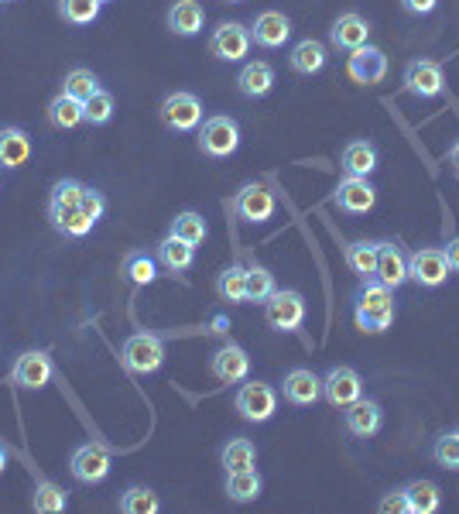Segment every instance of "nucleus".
<instances>
[{"instance_id":"obj_40","label":"nucleus","mask_w":459,"mask_h":514,"mask_svg":"<svg viewBox=\"0 0 459 514\" xmlns=\"http://www.w3.org/2000/svg\"><path fill=\"white\" fill-rule=\"evenodd\" d=\"M100 11H103L100 0H59V14L69 24H76V28H86V24H93L96 18H100Z\"/></svg>"},{"instance_id":"obj_9","label":"nucleus","mask_w":459,"mask_h":514,"mask_svg":"<svg viewBox=\"0 0 459 514\" xmlns=\"http://www.w3.org/2000/svg\"><path fill=\"white\" fill-rule=\"evenodd\" d=\"M401 86H405V93L418 96V100H439L446 93V72L432 59H412L405 72H401Z\"/></svg>"},{"instance_id":"obj_33","label":"nucleus","mask_w":459,"mask_h":514,"mask_svg":"<svg viewBox=\"0 0 459 514\" xmlns=\"http://www.w3.org/2000/svg\"><path fill=\"white\" fill-rule=\"evenodd\" d=\"M220 463L227 473L251 470L257 463V446L247 436H233V439H227V446L220 449Z\"/></svg>"},{"instance_id":"obj_45","label":"nucleus","mask_w":459,"mask_h":514,"mask_svg":"<svg viewBox=\"0 0 459 514\" xmlns=\"http://www.w3.org/2000/svg\"><path fill=\"white\" fill-rule=\"evenodd\" d=\"M401 7H405L408 14H415V18H425V14L436 11L439 0H401Z\"/></svg>"},{"instance_id":"obj_29","label":"nucleus","mask_w":459,"mask_h":514,"mask_svg":"<svg viewBox=\"0 0 459 514\" xmlns=\"http://www.w3.org/2000/svg\"><path fill=\"white\" fill-rule=\"evenodd\" d=\"M83 120H86V107H83V100H76V96L59 93L52 103H48V124H52L55 131H72V127H79Z\"/></svg>"},{"instance_id":"obj_32","label":"nucleus","mask_w":459,"mask_h":514,"mask_svg":"<svg viewBox=\"0 0 459 514\" xmlns=\"http://www.w3.org/2000/svg\"><path fill=\"white\" fill-rule=\"evenodd\" d=\"M343 254L360 281H370L377 275V240H353V244H346Z\"/></svg>"},{"instance_id":"obj_49","label":"nucleus","mask_w":459,"mask_h":514,"mask_svg":"<svg viewBox=\"0 0 459 514\" xmlns=\"http://www.w3.org/2000/svg\"><path fill=\"white\" fill-rule=\"evenodd\" d=\"M4 470H7V449L0 446V477H4Z\"/></svg>"},{"instance_id":"obj_23","label":"nucleus","mask_w":459,"mask_h":514,"mask_svg":"<svg viewBox=\"0 0 459 514\" xmlns=\"http://www.w3.org/2000/svg\"><path fill=\"white\" fill-rule=\"evenodd\" d=\"M329 42L336 48H343V52H353V48H364L370 42V24L367 18H360V14L346 11L340 18L333 21V28H329Z\"/></svg>"},{"instance_id":"obj_5","label":"nucleus","mask_w":459,"mask_h":514,"mask_svg":"<svg viewBox=\"0 0 459 514\" xmlns=\"http://www.w3.org/2000/svg\"><path fill=\"white\" fill-rule=\"evenodd\" d=\"M199 151L209 158H230L240 151V124L227 114H213L199 124Z\"/></svg>"},{"instance_id":"obj_1","label":"nucleus","mask_w":459,"mask_h":514,"mask_svg":"<svg viewBox=\"0 0 459 514\" xmlns=\"http://www.w3.org/2000/svg\"><path fill=\"white\" fill-rule=\"evenodd\" d=\"M83 192H86V186L79 179H59L52 186V196H48V220H52V227L69 240L90 237L96 227V220L83 206Z\"/></svg>"},{"instance_id":"obj_20","label":"nucleus","mask_w":459,"mask_h":514,"mask_svg":"<svg viewBox=\"0 0 459 514\" xmlns=\"http://www.w3.org/2000/svg\"><path fill=\"white\" fill-rule=\"evenodd\" d=\"M292 18L281 11H261L251 21V38L261 48H285V42L292 38Z\"/></svg>"},{"instance_id":"obj_36","label":"nucleus","mask_w":459,"mask_h":514,"mask_svg":"<svg viewBox=\"0 0 459 514\" xmlns=\"http://www.w3.org/2000/svg\"><path fill=\"white\" fill-rule=\"evenodd\" d=\"M117 508L124 514H158L161 511V497L144 484H131L124 494H120Z\"/></svg>"},{"instance_id":"obj_48","label":"nucleus","mask_w":459,"mask_h":514,"mask_svg":"<svg viewBox=\"0 0 459 514\" xmlns=\"http://www.w3.org/2000/svg\"><path fill=\"white\" fill-rule=\"evenodd\" d=\"M223 329H227V319L216 316V319H213V333H223Z\"/></svg>"},{"instance_id":"obj_2","label":"nucleus","mask_w":459,"mask_h":514,"mask_svg":"<svg viewBox=\"0 0 459 514\" xmlns=\"http://www.w3.org/2000/svg\"><path fill=\"white\" fill-rule=\"evenodd\" d=\"M353 319H357V329H364V333H388L394 319H398L394 292L377 278L364 281L357 295H353Z\"/></svg>"},{"instance_id":"obj_10","label":"nucleus","mask_w":459,"mask_h":514,"mask_svg":"<svg viewBox=\"0 0 459 514\" xmlns=\"http://www.w3.org/2000/svg\"><path fill=\"white\" fill-rule=\"evenodd\" d=\"M251 31L240 21H220L209 35V55H216L220 62H244L251 55Z\"/></svg>"},{"instance_id":"obj_46","label":"nucleus","mask_w":459,"mask_h":514,"mask_svg":"<svg viewBox=\"0 0 459 514\" xmlns=\"http://www.w3.org/2000/svg\"><path fill=\"white\" fill-rule=\"evenodd\" d=\"M442 251H446L449 271H456V275H459V237H453V240H449V244L442 247Z\"/></svg>"},{"instance_id":"obj_11","label":"nucleus","mask_w":459,"mask_h":514,"mask_svg":"<svg viewBox=\"0 0 459 514\" xmlns=\"http://www.w3.org/2000/svg\"><path fill=\"white\" fill-rule=\"evenodd\" d=\"M278 203H275V192L261 182H247L237 196L230 199V213L244 223H268L275 216Z\"/></svg>"},{"instance_id":"obj_7","label":"nucleus","mask_w":459,"mask_h":514,"mask_svg":"<svg viewBox=\"0 0 459 514\" xmlns=\"http://www.w3.org/2000/svg\"><path fill=\"white\" fill-rule=\"evenodd\" d=\"M203 100H199L196 93H189V90H175V93H168L165 100H161V107H158V117H161V124L168 127V131H196L199 124H203Z\"/></svg>"},{"instance_id":"obj_38","label":"nucleus","mask_w":459,"mask_h":514,"mask_svg":"<svg viewBox=\"0 0 459 514\" xmlns=\"http://www.w3.org/2000/svg\"><path fill=\"white\" fill-rule=\"evenodd\" d=\"M168 234H175V237H182V240H189L192 247H199L203 240L209 237V227H206V216L203 213H196V210H185L179 213L172 220V227H168Z\"/></svg>"},{"instance_id":"obj_42","label":"nucleus","mask_w":459,"mask_h":514,"mask_svg":"<svg viewBox=\"0 0 459 514\" xmlns=\"http://www.w3.org/2000/svg\"><path fill=\"white\" fill-rule=\"evenodd\" d=\"M100 90V79H96L93 69H72L66 79H62V93L76 96V100H90V96Z\"/></svg>"},{"instance_id":"obj_15","label":"nucleus","mask_w":459,"mask_h":514,"mask_svg":"<svg viewBox=\"0 0 459 514\" xmlns=\"http://www.w3.org/2000/svg\"><path fill=\"white\" fill-rule=\"evenodd\" d=\"M322 398L333 408H346L357 398H364V377H360L353 367H329L326 377H322Z\"/></svg>"},{"instance_id":"obj_44","label":"nucleus","mask_w":459,"mask_h":514,"mask_svg":"<svg viewBox=\"0 0 459 514\" xmlns=\"http://www.w3.org/2000/svg\"><path fill=\"white\" fill-rule=\"evenodd\" d=\"M377 511L381 514H412L408 511V497H405V487H398V491H388L377 501Z\"/></svg>"},{"instance_id":"obj_30","label":"nucleus","mask_w":459,"mask_h":514,"mask_svg":"<svg viewBox=\"0 0 459 514\" xmlns=\"http://www.w3.org/2000/svg\"><path fill=\"white\" fill-rule=\"evenodd\" d=\"M223 491H227V497L233 504H251V501L261 497L264 480L254 467L251 470H237V473H227V484H223Z\"/></svg>"},{"instance_id":"obj_43","label":"nucleus","mask_w":459,"mask_h":514,"mask_svg":"<svg viewBox=\"0 0 459 514\" xmlns=\"http://www.w3.org/2000/svg\"><path fill=\"white\" fill-rule=\"evenodd\" d=\"M432 460H436L442 470H459V429L442 432L436 443H432Z\"/></svg>"},{"instance_id":"obj_25","label":"nucleus","mask_w":459,"mask_h":514,"mask_svg":"<svg viewBox=\"0 0 459 514\" xmlns=\"http://www.w3.org/2000/svg\"><path fill=\"white\" fill-rule=\"evenodd\" d=\"M206 24V11L199 0H175L168 7V31L179 38H196Z\"/></svg>"},{"instance_id":"obj_27","label":"nucleus","mask_w":459,"mask_h":514,"mask_svg":"<svg viewBox=\"0 0 459 514\" xmlns=\"http://www.w3.org/2000/svg\"><path fill=\"white\" fill-rule=\"evenodd\" d=\"M329 52L319 38H302V42L292 45V55H288V66H292L299 76H316V72L326 69Z\"/></svg>"},{"instance_id":"obj_47","label":"nucleus","mask_w":459,"mask_h":514,"mask_svg":"<svg viewBox=\"0 0 459 514\" xmlns=\"http://www.w3.org/2000/svg\"><path fill=\"white\" fill-rule=\"evenodd\" d=\"M449 162H453V168L459 172V141L453 144V148H449Z\"/></svg>"},{"instance_id":"obj_34","label":"nucleus","mask_w":459,"mask_h":514,"mask_svg":"<svg viewBox=\"0 0 459 514\" xmlns=\"http://www.w3.org/2000/svg\"><path fill=\"white\" fill-rule=\"evenodd\" d=\"M124 278L131 281L134 288H144V285H155L158 278V257H151L148 251H131L120 264Z\"/></svg>"},{"instance_id":"obj_19","label":"nucleus","mask_w":459,"mask_h":514,"mask_svg":"<svg viewBox=\"0 0 459 514\" xmlns=\"http://www.w3.org/2000/svg\"><path fill=\"white\" fill-rule=\"evenodd\" d=\"M333 203L340 206L343 213H370L377 206V189L370 186V179H353V175H343L340 186L333 192Z\"/></svg>"},{"instance_id":"obj_26","label":"nucleus","mask_w":459,"mask_h":514,"mask_svg":"<svg viewBox=\"0 0 459 514\" xmlns=\"http://www.w3.org/2000/svg\"><path fill=\"white\" fill-rule=\"evenodd\" d=\"M155 257H158V264L165 271H172V275H182V271H189L192 264H196V247H192L189 240L168 234L165 240H158Z\"/></svg>"},{"instance_id":"obj_52","label":"nucleus","mask_w":459,"mask_h":514,"mask_svg":"<svg viewBox=\"0 0 459 514\" xmlns=\"http://www.w3.org/2000/svg\"><path fill=\"white\" fill-rule=\"evenodd\" d=\"M100 4H110V0H100Z\"/></svg>"},{"instance_id":"obj_39","label":"nucleus","mask_w":459,"mask_h":514,"mask_svg":"<svg viewBox=\"0 0 459 514\" xmlns=\"http://www.w3.org/2000/svg\"><path fill=\"white\" fill-rule=\"evenodd\" d=\"M275 275H271L264 264H251L247 268V305H264L275 292Z\"/></svg>"},{"instance_id":"obj_4","label":"nucleus","mask_w":459,"mask_h":514,"mask_svg":"<svg viewBox=\"0 0 459 514\" xmlns=\"http://www.w3.org/2000/svg\"><path fill=\"white\" fill-rule=\"evenodd\" d=\"M233 408L244 422H271L278 412V391L264 381H240L237 395H233Z\"/></svg>"},{"instance_id":"obj_6","label":"nucleus","mask_w":459,"mask_h":514,"mask_svg":"<svg viewBox=\"0 0 459 514\" xmlns=\"http://www.w3.org/2000/svg\"><path fill=\"white\" fill-rule=\"evenodd\" d=\"M264 323L275 333H295L305 323V295L295 288H275L264 302Z\"/></svg>"},{"instance_id":"obj_3","label":"nucleus","mask_w":459,"mask_h":514,"mask_svg":"<svg viewBox=\"0 0 459 514\" xmlns=\"http://www.w3.org/2000/svg\"><path fill=\"white\" fill-rule=\"evenodd\" d=\"M120 364L131 374H155L165 364V340L158 333H131L120 347Z\"/></svg>"},{"instance_id":"obj_24","label":"nucleus","mask_w":459,"mask_h":514,"mask_svg":"<svg viewBox=\"0 0 459 514\" xmlns=\"http://www.w3.org/2000/svg\"><path fill=\"white\" fill-rule=\"evenodd\" d=\"M237 90L247 96V100H264L271 90H275V66L264 59H254V62H244L237 76Z\"/></svg>"},{"instance_id":"obj_12","label":"nucleus","mask_w":459,"mask_h":514,"mask_svg":"<svg viewBox=\"0 0 459 514\" xmlns=\"http://www.w3.org/2000/svg\"><path fill=\"white\" fill-rule=\"evenodd\" d=\"M408 281L418 288H439L449 281V261L442 247H418L408 254Z\"/></svg>"},{"instance_id":"obj_18","label":"nucleus","mask_w":459,"mask_h":514,"mask_svg":"<svg viewBox=\"0 0 459 514\" xmlns=\"http://www.w3.org/2000/svg\"><path fill=\"white\" fill-rule=\"evenodd\" d=\"M281 395L295 408H312L322 398V377L316 371H309V367H295L281 381Z\"/></svg>"},{"instance_id":"obj_35","label":"nucleus","mask_w":459,"mask_h":514,"mask_svg":"<svg viewBox=\"0 0 459 514\" xmlns=\"http://www.w3.org/2000/svg\"><path fill=\"white\" fill-rule=\"evenodd\" d=\"M216 295L230 305H247V268L244 264H230V268L216 278Z\"/></svg>"},{"instance_id":"obj_51","label":"nucleus","mask_w":459,"mask_h":514,"mask_svg":"<svg viewBox=\"0 0 459 514\" xmlns=\"http://www.w3.org/2000/svg\"><path fill=\"white\" fill-rule=\"evenodd\" d=\"M0 4H14V0H0Z\"/></svg>"},{"instance_id":"obj_37","label":"nucleus","mask_w":459,"mask_h":514,"mask_svg":"<svg viewBox=\"0 0 459 514\" xmlns=\"http://www.w3.org/2000/svg\"><path fill=\"white\" fill-rule=\"evenodd\" d=\"M69 508V497L62 491L59 484H52V480H38L35 484V497H31V511L38 514H62Z\"/></svg>"},{"instance_id":"obj_21","label":"nucleus","mask_w":459,"mask_h":514,"mask_svg":"<svg viewBox=\"0 0 459 514\" xmlns=\"http://www.w3.org/2000/svg\"><path fill=\"white\" fill-rule=\"evenodd\" d=\"M381 285H388L391 292L408 281V257L394 240H377V275Z\"/></svg>"},{"instance_id":"obj_28","label":"nucleus","mask_w":459,"mask_h":514,"mask_svg":"<svg viewBox=\"0 0 459 514\" xmlns=\"http://www.w3.org/2000/svg\"><path fill=\"white\" fill-rule=\"evenodd\" d=\"M31 158V134L24 127H0V168H21Z\"/></svg>"},{"instance_id":"obj_50","label":"nucleus","mask_w":459,"mask_h":514,"mask_svg":"<svg viewBox=\"0 0 459 514\" xmlns=\"http://www.w3.org/2000/svg\"><path fill=\"white\" fill-rule=\"evenodd\" d=\"M227 4H244V0H227Z\"/></svg>"},{"instance_id":"obj_41","label":"nucleus","mask_w":459,"mask_h":514,"mask_svg":"<svg viewBox=\"0 0 459 514\" xmlns=\"http://www.w3.org/2000/svg\"><path fill=\"white\" fill-rule=\"evenodd\" d=\"M86 107V124H93V127H103V124H110L114 120V110H117V103H114V93H107L100 86L90 100L83 103Z\"/></svg>"},{"instance_id":"obj_22","label":"nucleus","mask_w":459,"mask_h":514,"mask_svg":"<svg viewBox=\"0 0 459 514\" xmlns=\"http://www.w3.org/2000/svg\"><path fill=\"white\" fill-rule=\"evenodd\" d=\"M377 162H381V151H377V144L367 141V138L350 141L343 148V155H340L343 175H353V179H370V175H374V168H377Z\"/></svg>"},{"instance_id":"obj_13","label":"nucleus","mask_w":459,"mask_h":514,"mask_svg":"<svg viewBox=\"0 0 459 514\" xmlns=\"http://www.w3.org/2000/svg\"><path fill=\"white\" fill-rule=\"evenodd\" d=\"M55 377V364L45 350H24L11 367V381L21 391H42Z\"/></svg>"},{"instance_id":"obj_8","label":"nucleus","mask_w":459,"mask_h":514,"mask_svg":"<svg viewBox=\"0 0 459 514\" xmlns=\"http://www.w3.org/2000/svg\"><path fill=\"white\" fill-rule=\"evenodd\" d=\"M114 470V456H110L107 446L100 443H79L72 449L69 456V473L79 480V484L93 487V484H103Z\"/></svg>"},{"instance_id":"obj_17","label":"nucleus","mask_w":459,"mask_h":514,"mask_svg":"<svg viewBox=\"0 0 459 514\" xmlns=\"http://www.w3.org/2000/svg\"><path fill=\"white\" fill-rule=\"evenodd\" d=\"M343 425L353 439H370L384 429V408L381 401L374 398H357L353 405H346L343 412Z\"/></svg>"},{"instance_id":"obj_14","label":"nucleus","mask_w":459,"mask_h":514,"mask_svg":"<svg viewBox=\"0 0 459 514\" xmlns=\"http://www.w3.org/2000/svg\"><path fill=\"white\" fill-rule=\"evenodd\" d=\"M209 374H213L220 384L247 381V377H251V353L240 347V343L227 340L223 347L213 350V357H209Z\"/></svg>"},{"instance_id":"obj_31","label":"nucleus","mask_w":459,"mask_h":514,"mask_svg":"<svg viewBox=\"0 0 459 514\" xmlns=\"http://www.w3.org/2000/svg\"><path fill=\"white\" fill-rule=\"evenodd\" d=\"M405 497L412 514H436L442 508V491L436 480H412V484H405Z\"/></svg>"},{"instance_id":"obj_16","label":"nucleus","mask_w":459,"mask_h":514,"mask_svg":"<svg viewBox=\"0 0 459 514\" xmlns=\"http://www.w3.org/2000/svg\"><path fill=\"white\" fill-rule=\"evenodd\" d=\"M346 76L360 86H377L384 83L388 76V55L381 52L377 45H364V48H353L350 59H346Z\"/></svg>"}]
</instances>
